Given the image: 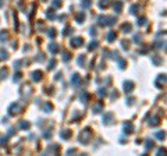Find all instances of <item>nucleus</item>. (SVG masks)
Segmentation results:
<instances>
[{"label":"nucleus","instance_id":"obj_1","mask_svg":"<svg viewBox=\"0 0 167 156\" xmlns=\"http://www.w3.org/2000/svg\"><path fill=\"white\" fill-rule=\"evenodd\" d=\"M32 77H34V81H39L42 78V73L41 71H35V73L32 74Z\"/></svg>","mask_w":167,"mask_h":156},{"label":"nucleus","instance_id":"obj_2","mask_svg":"<svg viewBox=\"0 0 167 156\" xmlns=\"http://www.w3.org/2000/svg\"><path fill=\"white\" fill-rule=\"evenodd\" d=\"M71 43H74V46H79V45L82 43V39H81V38H75V39L71 41Z\"/></svg>","mask_w":167,"mask_h":156},{"label":"nucleus","instance_id":"obj_3","mask_svg":"<svg viewBox=\"0 0 167 156\" xmlns=\"http://www.w3.org/2000/svg\"><path fill=\"white\" fill-rule=\"evenodd\" d=\"M124 86H125L124 88L125 91H131V89H132V82H125Z\"/></svg>","mask_w":167,"mask_h":156},{"label":"nucleus","instance_id":"obj_4","mask_svg":"<svg viewBox=\"0 0 167 156\" xmlns=\"http://www.w3.org/2000/svg\"><path fill=\"white\" fill-rule=\"evenodd\" d=\"M49 49H50V50H52L53 53H54V52H57V45H54V43H52V45L49 46Z\"/></svg>","mask_w":167,"mask_h":156},{"label":"nucleus","instance_id":"obj_5","mask_svg":"<svg viewBox=\"0 0 167 156\" xmlns=\"http://www.w3.org/2000/svg\"><path fill=\"white\" fill-rule=\"evenodd\" d=\"M71 82H74V84H78V82H79V76H77V74H75V76H74V78L71 80Z\"/></svg>","mask_w":167,"mask_h":156},{"label":"nucleus","instance_id":"obj_6","mask_svg":"<svg viewBox=\"0 0 167 156\" xmlns=\"http://www.w3.org/2000/svg\"><path fill=\"white\" fill-rule=\"evenodd\" d=\"M104 6H109V0H100V7H104Z\"/></svg>","mask_w":167,"mask_h":156},{"label":"nucleus","instance_id":"obj_7","mask_svg":"<svg viewBox=\"0 0 167 156\" xmlns=\"http://www.w3.org/2000/svg\"><path fill=\"white\" fill-rule=\"evenodd\" d=\"M121 1H118V3H116V11H121Z\"/></svg>","mask_w":167,"mask_h":156},{"label":"nucleus","instance_id":"obj_8","mask_svg":"<svg viewBox=\"0 0 167 156\" xmlns=\"http://www.w3.org/2000/svg\"><path fill=\"white\" fill-rule=\"evenodd\" d=\"M114 38H116V33H114V32H110L109 36H107V39H109V41H113Z\"/></svg>","mask_w":167,"mask_h":156},{"label":"nucleus","instance_id":"obj_9","mask_svg":"<svg viewBox=\"0 0 167 156\" xmlns=\"http://www.w3.org/2000/svg\"><path fill=\"white\" fill-rule=\"evenodd\" d=\"M91 3H92L91 0H85V1H82V6L84 7H88V6H91Z\"/></svg>","mask_w":167,"mask_h":156},{"label":"nucleus","instance_id":"obj_10","mask_svg":"<svg viewBox=\"0 0 167 156\" xmlns=\"http://www.w3.org/2000/svg\"><path fill=\"white\" fill-rule=\"evenodd\" d=\"M0 39H7V33H6L4 31H1V32H0Z\"/></svg>","mask_w":167,"mask_h":156},{"label":"nucleus","instance_id":"obj_11","mask_svg":"<svg viewBox=\"0 0 167 156\" xmlns=\"http://www.w3.org/2000/svg\"><path fill=\"white\" fill-rule=\"evenodd\" d=\"M68 132H70V131H64V134H60L63 137V138H68V137H70V134H68Z\"/></svg>","mask_w":167,"mask_h":156},{"label":"nucleus","instance_id":"obj_12","mask_svg":"<svg viewBox=\"0 0 167 156\" xmlns=\"http://www.w3.org/2000/svg\"><path fill=\"white\" fill-rule=\"evenodd\" d=\"M21 127H22V128H28V127H29V124H26V123H22V124H21Z\"/></svg>","mask_w":167,"mask_h":156}]
</instances>
